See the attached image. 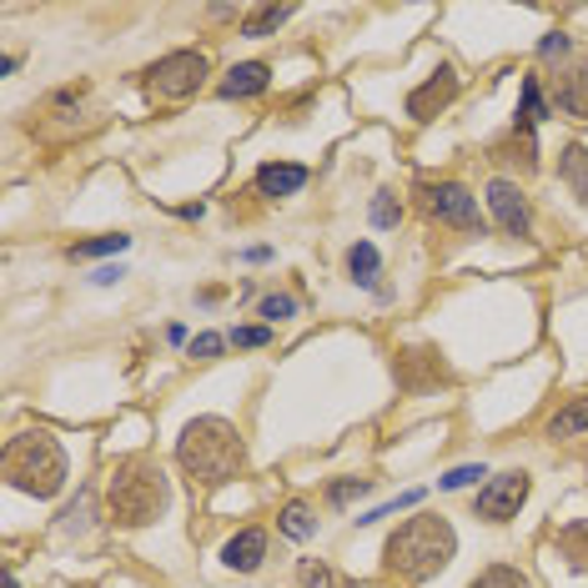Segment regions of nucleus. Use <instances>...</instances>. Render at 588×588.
<instances>
[{"label": "nucleus", "instance_id": "4be33fe9", "mask_svg": "<svg viewBox=\"0 0 588 588\" xmlns=\"http://www.w3.org/2000/svg\"><path fill=\"white\" fill-rule=\"evenodd\" d=\"M347 272H353V282L372 287V277H378V247H372V242H357V247L347 252Z\"/></svg>", "mask_w": 588, "mask_h": 588}, {"label": "nucleus", "instance_id": "f3484780", "mask_svg": "<svg viewBox=\"0 0 588 588\" xmlns=\"http://www.w3.org/2000/svg\"><path fill=\"white\" fill-rule=\"evenodd\" d=\"M498 161H513L518 171H534L538 167V142H534V126H513V136L498 146Z\"/></svg>", "mask_w": 588, "mask_h": 588}, {"label": "nucleus", "instance_id": "aec40b11", "mask_svg": "<svg viewBox=\"0 0 588 588\" xmlns=\"http://www.w3.org/2000/svg\"><path fill=\"white\" fill-rule=\"evenodd\" d=\"M292 21V5H261V11H252L247 21H242V36H272L277 26H287Z\"/></svg>", "mask_w": 588, "mask_h": 588}, {"label": "nucleus", "instance_id": "4468645a", "mask_svg": "<svg viewBox=\"0 0 588 588\" xmlns=\"http://www.w3.org/2000/svg\"><path fill=\"white\" fill-rule=\"evenodd\" d=\"M257 186L267 196H292L307 186V167H297V161H267V167L257 171Z\"/></svg>", "mask_w": 588, "mask_h": 588}, {"label": "nucleus", "instance_id": "a878e982", "mask_svg": "<svg viewBox=\"0 0 588 588\" xmlns=\"http://www.w3.org/2000/svg\"><path fill=\"white\" fill-rule=\"evenodd\" d=\"M367 488H372L367 478H342V483L327 488V503H338V509H342V503H353V498H363Z\"/></svg>", "mask_w": 588, "mask_h": 588}, {"label": "nucleus", "instance_id": "6ab92c4d", "mask_svg": "<svg viewBox=\"0 0 588 588\" xmlns=\"http://www.w3.org/2000/svg\"><path fill=\"white\" fill-rule=\"evenodd\" d=\"M277 528H282L292 543H307V538L317 534V518H313V509H307V503H287V509H282V518H277Z\"/></svg>", "mask_w": 588, "mask_h": 588}, {"label": "nucleus", "instance_id": "393cba45", "mask_svg": "<svg viewBox=\"0 0 588 588\" xmlns=\"http://www.w3.org/2000/svg\"><path fill=\"white\" fill-rule=\"evenodd\" d=\"M86 518H91V493H81L76 503L61 513V534H86Z\"/></svg>", "mask_w": 588, "mask_h": 588}, {"label": "nucleus", "instance_id": "dca6fc26", "mask_svg": "<svg viewBox=\"0 0 588 588\" xmlns=\"http://www.w3.org/2000/svg\"><path fill=\"white\" fill-rule=\"evenodd\" d=\"M559 182L588 207V146H563L559 157Z\"/></svg>", "mask_w": 588, "mask_h": 588}, {"label": "nucleus", "instance_id": "9b49d317", "mask_svg": "<svg viewBox=\"0 0 588 588\" xmlns=\"http://www.w3.org/2000/svg\"><path fill=\"white\" fill-rule=\"evenodd\" d=\"M553 106H559L563 117L588 121V61L568 65V71L559 76V86H553Z\"/></svg>", "mask_w": 588, "mask_h": 588}, {"label": "nucleus", "instance_id": "cd10ccee", "mask_svg": "<svg viewBox=\"0 0 588 588\" xmlns=\"http://www.w3.org/2000/svg\"><path fill=\"white\" fill-rule=\"evenodd\" d=\"M397 217H403V207L392 201V192H378V201H372V226H397Z\"/></svg>", "mask_w": 588, "mask_h": 588}, {"label": "nucleus", "instance_id": "a211bd4d", "mask_svg": "<svg viewBox=\"0 0 588 588\" xmlns=\"http://www.w3.org/2000/svg\"><path fill=\"white\" fill-rule=\"evenodd\" d=\"M578 432H588V397H574L568 407H559L549 418V438L559 443V438H578Z\"/></svg>", "mask_w": 588, "mask_h": 588}, {"label": "nucleus", "instance_id": "412c9836", "mask_svg": "<svg viewBox=\"0 0 588 588\" xmlns=\"http://www.w3.org/2000/svg\"><path fill=\"white\" fill-rule=\"evenodd\" d=\"M553 106L543 101V86H538V76H523V106H518V121L513 126H534V121H543Z\"/></svg>", "mask_w": 588, "mask_h": 588}, {"label": "nucleus", "instance_id": "f257e3e1", "mask_svg": "<svg viewBox=\"0 0 588 588\" xmlns=\"http://www.w3.org/2000/svg\"><path fill=\"white\" fill-rule=\"evenodd\" d=\"M176 463H182V473L196 488H222L242 473L247 443H242V432L226 418H196L176 438Z\"/></svg>", "mask_w": 588, "mask_h": 588}, {"label": "nucleus", "instance_id": "f704fd0d", "mask_svg": "<svg viewBox=\"0 0 588 588\" xmlns=\"http://www.w3.org/2000/svg\"><path fill=\"white\" fill-rule=\"evenodd\" d=\"M538 51H543V56H563V51H568V36H559V30H553V36L543 40V46H538Z\"/></svg>", "mask_w": 588, "mask_h": 588}, {"label": "nucleus", "instance_id": "2eb2a0df", "mask_svg": "<svg viewBox=\"0 0 588 588\" xmlns=\"http://www.w3.org/2000/svg\"><path fill=\"white\" fill-rule=\"evenodd\" d=\"M553 549H559L568 563H574L578 574H588V518L563 523L559 534H553Z\"/></svg>", "mask_w": 588, "mask_h": 588}, {"label": "nucleus", "instance_id": "0eeeda50", "mask_svg": "<svg viewBox=\"0 0 588 588\" xmlns=\"http://www.w3.org/2000/svg\"><path fill=\"white\" fill-rule=\"evenodd\" d=\"M528 473H498V478H488V488L478 493V518L483 523H509V518H518V509H523V498H528Z\"/></svg>", "mask_w": 588, "mask_h": 588}, {"label": "nucleus", "instance_id": "c85d7f7f", "mask_svg": "<svg viewBox=\"0 0 588 588\" xmlns=\"http://www.w3.org/2000/svg\"><path fill=\"white\" fill-rule=\"evenodd\" d=\"M418 488H413V493H403V498H392V503H382V509H372V513H363V518H357V523H363V528H367V523H378V518H392V513H397V509H413V503H418Z\"/></svg>", "mask_w": 588, "mask_h": 588}, {"label": "nucleus", "instance_id": "c756f323", "mask_svg": "<svg viewBox=\"0 0 588 588\" xmlns=\"http://www.w3.org/2000/svg\"><path fill=\"white\" fill-rule=\"evenodd\" d=\"M222 347H226V338H217V332H201V338L192 342V357H196V363H211V357H222Z\"/></svg>", "mask_w": 588, "mask_h": 588}, {"label": "nucleus", "instance_id": "c9c22d12", "mask_svg": "<svg viewBox=\"0 0 588 588\" xmlns=\"http://www.w3.org/2000/svg\"><path fill=\"white\" fill-rule=\"evenodd\" d=\"M5 588H21V584H15V578H5Z\"/></svg>", "mask_w": 588, "mask_h": 588}, {"label": "nucleus", "instance_id": "72a5a7b5", "mask_svg": "<svg viewBox=\"0 0 588 588\" xmlns=\"http://www.w3.org/2000/svg\"><path fill=\"white\" fill-rule=\"evenodd\" d=\"M121 277H126V272H121V267H96V277H91V282H96V287H111V282H121Z\"/></svg>", "mask_w": 588, "mask_h": 588}, {"label": "nucleus", "instance_id": "1a4fd4ad", "mask_svg": "<svg viewBox=\"0 0 588 588\" xmlns=\"http://www.w3.org/2000/svg\"><path fill=\"white\" fill-rule=\"evenodd\" d=\"M488 211H493V222L503 226L509 236H534V211H528V196L518 192L513 182H488Z\"/></svg>", "mask_w": 588, "mask_h": 588}, {"label": "nucleus", "instance_id": "f03ea898", "mask_svg": "<svg viewBox=\"0 0 588 588\" xmlns=\"http://www.w3.org/2000/svg\"><path fill=\"white\" fill-rule=\"evenodd\" d=\"M453 553H457L453 523L438 518V513H418V518H407L403 528L388 538L382 563H388V574H397L403 584H422V578L443 574L448 563H453Z\"/></svg>", "mask_w": 588, "mask_h": 588}, {"label": "nucleus", "instance_id": "7ed1b4c3", "mask_svg": "<svg viewBox=\"0 0 588 588\" xmlns=\"http://www.w3.org/2000/svg\"><path fill=\"white\" fill-rule=\"evenodd\" d=\"M171 503V488H167V473L151 463V457H121L111 478H106V509L121 528H146L157 523Z\"/></svg>", "mask_w": 588, "mask_h": 588}, {"label": "nucleus", "instance_id": "bb28decb", "mask_svg": "<svg viewBox=\"0 0 588 588\" xmlns=\"http://www.w3.org/2000/svg\"><path fill=\"white\" fill-rule=\"evenodd\" d=\"M478 478H488L483 463H463V468H453V473L443 478V488H448V493H453V488H473Z\"/></svg>", "mask_w": 588, "mask_h": 588}, {"label": "nucleus", "instance_id": "20e7f679", "mask_svg": "<svg viewBox=\"0 0 588 588\" xmlns=\"http://www.w3.org/2000/svg\"><path fill=\"white\" fill-rule=\"evenodd\" d=\"M0 473L15 493L26 498H56L65 488V448L56 443L51 432H21L5 443V457H0Z\"/></svg>", "mask_w": 588, "mask_h": 588}, {"label": "nucleus", "instance_id": "b1692460", "mask_svg": "<svg viewBox=\"0 0 588 588\" xmlns=\"http://www.w3.org/2000/svg\"><path fill=\"white\" fill-rule=\"evenodd\" d=\"M131 247V236H96V242H81L71 257L76 261H91V257H111V252H126Z\"/></svg>", "mask_w": 588, "mask_h": 588}, {"label": "nucleus", "instance_id": "ddd939ff", "mask_svg": "<svg viewBox=\"0 0 588 588\" xmlns=\"http://www.w3.org/2000/svg\"><path fill=\"white\" fill-rule=\"evenodd\" d=\"M267 86H272V65L267 61H242V65L226 71L222 96L226 101H242V96H257V91H267Z\"/></svg>", "mask_w": 588, "mask_h": 588}, {"label": "nucleus", "instance_id": "f8f14e48", "mask_svg": "<svg viewBox=\"0 0 588 588\" xmlns=\"http://www.w3.org/2000/svg\"><path fill=\"white\" fill-rule=\"evenodd\" d=\"M261 559H267V534H261V528H242L236 538H226V549H222L226 568H236V574H257Z\"/></svg>", "mask_w": 588, "mask_h": 588}, {"label": "nucleus", "instance_id": "423d86ee", "mask_svg": "<svg viewBox=\"0 0 588 588\" xmlns=\"http://www.w3.org/2000/svg\"><path fill=\"white\" fill-rule=\"evenodd\" d=\"M422 211L432 222L453 226V232H478L483 236V217H478V196L463 182H432L422 186Z\"/></svg>", "mask_w": 588, "mask_h": 588}, {"label": "nucleus", "instance_id": "473e14b6", "mask_svg": "<svg viewBox=\"0 0 588 588\" xmlns=\"http://www.w3.org/2000/svg\"><path fill=\"white\" fill-rule=\"evenodd\" d=\"M297 574H302V584H307V588H327V584H332V578H327V568H322V563H302Z\"/></svg>", "mask_w": 588, "mask_h": 588}, {"label": "nucleus", "instance_id": "9d476101", "mask_svg": "<svg viewBox=\"0 0 588 588\" xmlns=\"http://www.w3.org/2000/svg\"><path fill=\"white\" fill-rule=\"evenodd\" d=\"M453 96H457V76L448 71V65H438L428 81H422L418 91L407 96V117L413 121H432V117H443L448 106H453Z\"/></svg>", "mask_w": 588, "mask_h": 588}, {"label": "nucleus", "instance_id": "39448f33", "mask_svg": "<svg viewBox=\"0 0 588 588\" xmlns=\"http://www.w3.org/2000/svg\"><path fill=\"white\" fill-rule=\"evenodd\" d=\"M201 81H207V56L201 51H171L146 71V86L161 101H186L192 91H201Z\"/></svg>", "mask_w": 588, "mask_h": 588}, {"label": "nucleus", "instance_id": "7c9ffc66", "mask_svg": "<svg viewBox=\"0 0 588 588\" xmlns=\"http://www.w3.org/2000/svg\"><path fill=\"white\" fill-rule=\"evenodd\" d=\"M232 342L236 347H267L272 342V327H232Z\"/></svg>", "mask_w": 588, "mask_h": 588}, {"label": "nucleus", "instance_id": "5701e85b", "mask_svg": "<svg viewBox=\"0 0 588 588\" xmlns=\"http://www.w3.org/2000/svg\"><path fill=\"white\" fill-rule=\"evenodd\" d=\"M468 588H534V584H528L513 563H493V568H483V574L473 578Z\"/></svg>", "mask_w": 588, "mask_h": 588}, {"label": "nucleus", "instance_id": "6e6552de", "mask_svg": "<svg viewBox=\"0 0 588 588\" xmlns=\"http://www.w3.org/2000/svg\"><path fill=\"white\" fill-rule=\"evenodd\" d=\"M443 382H453V372L438 357V347H407V353H397V388L403 392H428V388H443Z\"/></svg>", "mask_w": 588, "mask_h": 588}, {"label": "nucleus", "instance_id": "2f4dec72", "mask_svg": "<svg viewBox=\"0 0 588 588\" xmlns=\"http://www.w3.org/2000/svg\"><path fill=\"white\" fill-rule=\"evenodd\" d=\"M292 313H297L292 297H261V317H267V322H282V317H292Z\"/></svg>", "mask_w": 588, "mask_h": 588}]
</instances>
